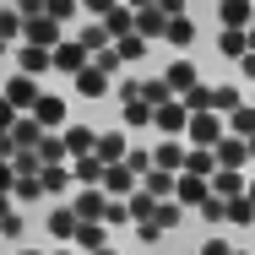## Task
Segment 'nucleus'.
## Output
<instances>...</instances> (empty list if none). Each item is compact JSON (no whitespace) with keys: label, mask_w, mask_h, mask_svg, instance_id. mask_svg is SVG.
<instances>
[{"label":"nucleus","mask_w":255,"mask_h":255,"mask_svg":"<svg viewBox=\"0 0 255 255\" xmlns=\"http://www.w3.org/2000/svg\"><path fill=\"white\" fill-rule=\"evenodd\" d=\"M223 136H228V114H217V109H196L190 125H185V141L190 147H217Z\"/></svg>","instance_id":"f257e3e1"},{"label":"nucleus","mask_w":255,"mask_h":255,"mask_svg":"<svg viewBox=\"0 0 255 255\" xmlns=\"http://www.w3.org/2000/svg\"><path fill=\"white\" fill-rule=\"evenodd\" d=\"M60 38H65V22H60V16H49V11L27 16V27H22V44H44V49H54Z\"/></svg>","instance_id":"f03ea898"},{"label":"nucleus","mask_w":255,"mask_h":255,"mask_svg":"<svg viewBox=\"0 0 255 255\" xmlns=\"http://www.w3.org/2000/svg\"><path fill=\"white\" fill-rule=\"evenodd\" d=\"M114 82H120V76H109L98 60H93V65H82V71L71 76V87H76L82 98H109V93H114Z\"/></svg>","instance_id":"7ed1b4c3"},{"label":"nucleus","mask_w":255,"mask_h":255,"mask_svg":"<svg viewBox=\"0 0 255 255\" xmlns=\"http://www.w3.org/2000/svg\"><path fill=\"white\" fill-rule=\"evenodd\" d=\"M71 206H76V217H87V223H103V217H109V190H103V185H76Z\"/></svg>","instance_id":"20e7f679"},{"label":"nucleus","mask_w":255,"mask_h":255,"mask_svg":"<svg viewBox=\"0 0 255 255\" xmlns=\"http://www.w3.org/2000/svg\"><path fill=\"white\" fill-rule=\"evenodd\" d=\"M82 65H93V49H87L82 38H60V44H54V71H65V76H76Z\"/></svg>","instance_id":"39448f33"},{"label":"nucleus","mask_w":255,"mask_h":255,"mask_svg":"<svg viewBox=\"0 0 255 255\" xmlns=\"http://www.w3.org/2000/svg\"><path fill=\"white\" fill-rule=\"evenodd\" d=\"M0 93H5L11 103H16L22 114H33V103H38V93H44V87H38V76H27V71H16V76H11V82H5Z\"/></svg>","instance_id":"423d86ee"},{"label":"nucleus","mask_w":255,"mask_h":255,"mask_svg":"<svg viewBox=\"0 0 255 255\" xmlns=\"http://www.w3.org/2000/svg\"><path fill=\"white\" fill-rule=\"evenodd\" d=\"M185 125H190V109H185V98H168V103H157V120H152V130H163V136H185Z\"/></svg>","instance_id":"0eeeda50"},{"label":"nucleus","mask_w":255,"mask_h":255,"mask_svg":"<svg viewBox=\"0 0 255 255\" xmlns=\"http://www.w3.org/2000/svg\"><path fill=\"white\" fill-rule=\"evenodd\" d=\"M185 136H157V147H152V168H168V174H179L185 168Z\"/></svg>","instance_id":"6e6552de"},{"label":"nucleus","mask_w":255,"mask_h":255,"mask_svg":"<svg viewBox=\"0 0 255 255\" xmlns=\"http://www.w3.org/2000/svg\"><path fill=\"white\" fill-rule=\"evenodd\" d=\"M103 190H109V196H130V190H141V174L120 157V163H109V168H103Z\"/></svg>","instance_id":"1a4fd4ad"},{"label":"nucleus","mask_w":255,"mask_h":255,"mask_svg":"<svg viewBox=\"0 0 255 255\" xmlns=\"http://www.w3.org/2000/svg\"><path fill=\"white\" fill-rule=\"evenodd\" d=\"M16 71H27V76H44V71H54V49H44V44H16Z\"/></svg>","instance_id":"9d476101"},{"label":"nucleus","mask_w":255,"mask_h":255,"mask_svg":"<svg viewBox=\"0 0 255 255\" xmlns=\"http://www.w3.org/2000/svg\"><path fill=\"white\" fill-rule=\"evenodd\" d=\"M33 120H38L44 130H65V98H60V93H38V103H33Z\"/></svg>","instance_id":"9b49d317"},{"label":"nucleus","mask_w":255,"mask_h":255,"mask_svg":"<svg viewBox=\"0 0 255 255\" xmlns=\"http://www.w3.org/2000/svg\"><path fill=\"white\" fill-rule=\"evenodd\" d=\"M136 33L152 38V44H163V33H168V11H163V5H136Z\"/></svg>","instance_id":"f8f14e48"},{"label":"nucleus","mask_w":255,"mask_h":255,"mask_svg":"<svg viewBox=\"0 0 255 255\" xmlns=\"http://www.w3.org/2000/svg\"><path fill=\"white\" fill-rule=\"evenodd\" d=\"M212 152H217V168H245L250 163V141L245 136H223Z\"/></svg>","instance_id":"ddd939ff"},{"label":"nucleus","mask_w":255,"mask_h":255,"mask_svg":"<svg viewBox=\"0 0 255 255\" xmlns=\"http://www.w3.org/2000/svg\"><path fill=\"white\" fill-rule=\"evenodd\" d=\"M163 82H168V87H174V98H185V93H190V87H201V71H196V65H190V60H174V65H168V71H163Z\"/></svg>","instance_id":"4468645a"},{"label":"nucleus","mask_w":255,"mask_h":255,"mask_svg":"<svg viewBox=\"0 0 255 255\" xmlns=\"http://www.w3.org/2000/svg\"><path fill=\"white\" fill-rule=\"evenodd\" d=\"M44 228H49V234L60 239V245H71V239H76V228H82V217H76V206H54Z\"/></svg>","instance_id":"2eb2a0df"},{"label":"nucleus","mask_w":255,"mask_h":255,"mask_svg":"<svg viewBox=\"0 0 255 255\" xmlns=\"http://www.w3.org/2000/svg\"><path fill=\"white\" fill-rule=\"evenodd\" d=\"M98 22L114 33V38H125V33H136V5H130V0H114V11L98 16Z\"/></svg>","instance_id":"dca6fc26"},{"label":"nucleus","mask_w":255,"mask_h":255,"mask_svg":"<svg viewBox=\"0 0 255 255\" xmlns=\"http://www.w3.org/2000/svg\"><path fill=\"white\" fill-rule=\"evenodd\" d=\"M217 54L239 65V60L250 54V38H245V27H223V33H217Z\"/></svg>","instance_id":"f3484780"},{"label":"nucleus","mask_w":255,"mask_h":255,"mask_svg":"<svg viewBox=\"0 0 255 255\" xmlns=\"http://www.w3.org/2000/svg\"><path fill=\"white\" fill-rule=\"evenodd\" d=\"M71 245H76L82 255L103 250V245H109V223H87V217H82V228H76V239H71Z\"/></svg>","instance_id":"a211bd4d"},{"label":"nucleus","mask_w":255,"mask_h":255,"mask_svg":"<svg viewBox=\"0 0 255 255\" xmlns=\"http://www.w3.org/2000/svg\"><path fill=\"white\" fill-rule=\"evenodd\" d=\"M103 163L98 152H82V157H71V174H76V185H103Z\"/></svg>","instance_id":"6ab92c4d"},{"label":"nucleus","mask_w":255,"mask_h":255,"mask_svg":"<svg viewBox=\"0 0 255 255\" xmlns=\"http://www.w3.org/2000/svg\"><path fill=\"white\" fill-rule=\"evenodd\" d=\"M174 196L185 206H201L206 196H212V179H206V174H179V190H174Z\"/></svg>","instance_id":"aec40b11"},{"label":"nucleus","mask_w":255,"mask_h":255,"mask_svg":"<svg viewBox=\"0 0 255 255\" xmlns=\"http://www.w3.org/2000/svg\"><path fill=\"white\" fill-rule=\"evenodd\" d=\"M217 16H223V27H250L255 22V0H223Z\"/></svg>","instance_id":"412c9836"},{"label":"nucleus","mask_w":255,"mask_h":255,"mask_svg":"<svg viewBox=\"0 0 255 255\" xmlns=\"http://www.w3.org/2000/svg\"><path fill=\"white\" fill-rule=\"evenodd\" d=\"M71 185H76L71 163H44V196H65Z\"/></svg>","instance_id":"4be33fe9"},{"label":"nucleus","mask_w":255,"mask_h":255,"mask_svg":"<svg viewBox=\"0 0 255 255\" xmlns=\"http://www.w3.org/2000/svg\"><path fill=\"white\" fill-rule=\"evenodd\" d=\"M163 44H174V49H190V44H196V22H190V11H185V16H168Z\"/></svg>","instance_id":"5701e85b"},{"label":"nucleus","mask_w":255,"mask_h":255,"mask_svg":"<svg viewBox=\"0 0 255 255\" xmlns=\"http://www.w3.org/2000/svg\"><path fill=\"white\" fill-rule=\"evenodd\" d=\"M38 157H44V163H71L65 130H44V136H38Z\"/></svg>","instance_id":"b1692460"},{"label":"nucleus","mask_w":255,"mask_h":255,"mask_svg":"<svg viewBox=\"0 0 255 255\" xmlns=\"http://www.w3.org/2000/svg\"><path fill=\"white\" fill-rule=\"evenodd\" d=\"M141 185L152 190L157 201H168V196L179 190V174H168V168H147V174H141Z\"/></svg>","instance_id":"393cba45"},{"label":"nucleus","mask_w":255,"mask_h":255,"mask_svg":"<svg viewBox=\"0 0 255 255\" xmlns=\"http://www.w3.org/2000/svg\"><path fill=\"white\" fill-rule=\"evenodd\" d=\"M114 49H120V60L130 65V60H147L157 44H152V38H141V33H125V38H114Z\"/></svg>","instance_id":"a878e982"},{"label":"nucleus","mask_w":255,"mask_h":255,"mask_svg":"<svg viewBox=\"0 0 255 255\" xmlns=\"http://www.w3.org/2000/svg\"><path fill=\"white\" fill-rule=\"evenodd\" d=\"M179 174H206V179H212V174H217V152H212V147H190Z\"/></svg>","instance_id":"bb28decb"},{"label":"nucleus","mask_w":255,"mask_h":255,"mask_svg":"<svg viewBox=\"0 0 255 255\" xmlns=\"http://www.w3.org/2000/svg\"><path fill=\"white\" fill-rule=\"evenodd\" d=\"M65 147H71V157L93 152V147H98V130H93V125H65Z\"/></svg>","instance_id":"cd10ccee"},{"label":"nucleus","mask_w":255,"mask_h":255,"mask_svg":"<svg viewBox=\"0 0 255 255\" xmlns=\"http://www.w3.org/2000/svg\"><path fill=\"white\" fill-rule=\"evenodd\" d=\"M120 109H125V125H130V130H152L157 109H152L147 98H136V103H120Z\"/></svg>","instance_id":"c85d7f7f"},{"label":"nucleus","mask_w":255,"mask_h":255,"mask_svg":"<svg viewBox=\"0 0 255 255\" xmlns=\"http://www.w3.org/2000/svg\"><path fill=\"white\" fill-rule=\"evenodd\" d=\"M245 185H250L245 168H217V174H212V190H217V196H239Z\"/></svg>","instance_id":"c756f323"},{"label":"nucleus","mask_w":255,"mask_h":255,"mask_svg":"<svg viewBox=\"0 0 255 255\" xmlns=\"http://www.w3.org/2000/svg\"><path fill=\"white\" fill-rule=\"evenodd\" d=\"M22 27H27V16L16 5H0V38L5 44H22Z\"/></svg>","instance_id":"7c9ffc66"},{"label":"nucleus","mask_w":255,"mask_h":255,"mask_svg":"<svg viewBox=\"0 0 255 255\" xmlns=\"http://www.w3.org/2000/svg\"><path fill=\"white\" fill-rule=\"evenodd\" d=\"M228 136H255V103H239L228 114Z\"/></svg>","instance_id":"2f4dec72"},{"label":"nucleus","mask_w":255,"mask_h":255,"mask_svg":"<svg viewBox=\"0 0 255 255\" xmlns=\"http://www.w3.org/2000/svg\"><path fill=\"white\" fill-rule=\"evenodd\" d=\"M93 152H98L103 163H120L130 147H125V136H120V130H109V136H98V147H93Z\"/></svg>","instance_id":"473e14b6"},{"label":"nucleus","mask_w":255,"mask_h":255,"mask_svg":"<svg viewBox=\"0 0 255 255\" xmlns=\"http://www.w3.org/2000/svg\"><path fill=\"white\" fill-rule=\"evenodd\" d=\"M11 136H16V147H38V136H44V125H38L33 114H22V120L11 125Z\"/></svg>","instance_id":"72a5a7b5"},{"label":"nucleus","mask_w":255,"mask_h":255,"mask_svg":"<svg viewBox=\"0 0 255 255\" xmlns=\"http://www.w3.org/2000/svg\"><path fill=\"white\" fill-rule=\"evenodd\" d=\"M11 196H16V206H33L38 196H44V174H27V179H16V190H11Z\"/></svg>","instance_id":"f704fd0d"},{"label":"nucleus","mask_w":255,"mask_h":255,"mask_svg":"<svg viewBox=\"0 0 255 255\" xmlns=\"http://www.w3.org/2000/svg\"><path fill=\"white\" fill-rule=\"evenodd\" d=\"M76 38H82V44H87V49H93V54H98V49H109V44H114V33H109L103 22H87V27H82Z\"/></svg>","instance_id":"c9c22d12"},{"label":"nucleus","mask_w":255,"mask_h":255,"mask_svg":"<svg viewBox=\"0 0 255 255\" xmlns=\"http://www.w3.org/2000/svg\"><path fill=\"white\" fill-rule=\"evenodd\" d=\"M239 103H245V93H239V87H212V103H206V109H217V114H234Z\"/></svg>","instance_id":"e433bc0d"},{"label":"nucleus","mask_w":255,"mask_h":255,"mask_svg":"<svg viewBox=\"0 0 255 255\" xmlns=\"http://www.w3.org/2000/svg\"><path fill=\"white\" fill-rule=\"evenodd\" d=\"M196 212H201L206 223H228V196H217V190H212V196H206Z\"/></svg>","instance_id":"4c0bfd02"},{"label":"nucleus","mask_w":255,"mask_h":255,"mask_svg":"<svg viewBox=\"0 0 255 255\" xmlns=\"http://www.w3.org/2000/svg\"><path fill=\"white\" fill-rule=\"evenodd\" d=\"M228 223H245V228L255 223V201L250 196H228Z\"/></svg>","instance_id":"58836bf2"},{"label":"nucleus","mask_w":255,"mask_h":255,"mask_svg":"<svg viewBox=\"0 0 255 255\" xmlns=\"http://www.w3.org/2000/svg\"><path fill=\"white\" fill-rule=\"evenodd\" d=\"M141 98H147V103L157 109V103H168V98H174V87H168V82L157 76V82H141Z\"/></svg>","instance_id":"ea45409f"},{"label":"nucleus","mask_w":255,"mask_h":255,"mask_svg":"<svg viewBox=\"0 0 255 255\" xmlns=\"http://www.w3.org/2000/svg\"><path fill=\"white\" fill-rule=\"evenodd\" d=\"M22 234H27V217L22 212H5L0 217V239H22Z\"/></svg>","instance_id":"a19ab883"},{"label":"nucleus","mask_w":255,"mask_h":255,"mask_svg":"<svg viewBox=\"0 0 255 255\" xmlns=\"http://www.w3.org/2000/svg\"><path fill=\"white\" fill-rule=\"evenodd\" d=\"M114 98H120V103H136V98H141V82H136V76H120V82H114Z\"/></svg>","instance_id":"79ce46f5"},{"label":"nucleus","mask_w":255,"mask_h":255,"mask_svg":"<svg viewBox=\"0 0 255 255\" xmlns=\"http://www.w3.org/2000/svg\"><path fill=\"white\" fill-rule=\"evenodd\" d=\"M163 234H168V228H163L157 217H147V223H136V239H141V245H157Z\"/></svg>","instance_id":"37998d69"},{"label":"nucleus","mask_w":255,"mask_h":255,"mask_svg":"<svg viewBox=\"0 0 255 255\" xmlns=\"http://www.w3.org/2000/svg\"><path fill=\"white\" fill-rule=\"evenodd\" d=\"M93 60H98L103 71H109V76H120V65H125V60H120V49H114V44H109V49H98V54H93Z\"/></svg>","instance_id":"c03bdc74"},{"label":"nucleus","mask_w":255,"mask_h":255,"mask_svg":"<svg viewBox=\"0 0 255 255\" xmlns=\"http://www.w3.org/2000/svg\"><path fill=\"white\" fill-rule=\"evenodd\" d=\"M16 120H22V109H16V103L5 98V93H0V130H11Z\"/></svg>","instance_id":"a18cd8bd"},{"label":"nucleus","mask_w":255,"mask_h":255,"mask_svg":"<svg viewBox=\"0 0 255 255\" xmlns=\"http://www.w3.org/2000/svg\"><path fill=\"white\" fill-rule=\"evenodd\" d=\"M82 11V0H49V16H60V22H71Z\"/></svg>","instance_id":"49530a36"},{"label":"nucleus","mask_w":255,"mask_h":255,"mask_svg":"<svg viewBox=\"0 0 255 255\" xmlns=\"http://www.w3.org/2000/svg\"><path fill=\"white\" fill-rule=\"evenodd\" d=\"M125 163H130L136 174H147V168H152V152H136V147H130V152H125Z\"/></svg>","instance_id":"de8ad7c7"},{"label":"nucleus","mask_w":255,"mask_h":255,"mask_svg":"<svg viewBox=\"0 0 255 255\" xmlns=\"http://www.w3.org/2000/svg\"><path fill=\"white\" fill-rule=\"evenodd\" d=\"M0 190H16V168H11V157H0Z\"/></svg>","instance_id":"09e8293b"},{"label":"nucleus","mask_w":255,"mask_h":255,"mask_svg":"<svg viewBox=\"0 0 255 255\" xmlns=\"http://www.w3.org/2000/svg\"><path fill=\"white\" fill-rule=\"evenodd\" d=\"M201 255H234V245H228V239H206Z\"/></svg>","instance_id":"8fccbe9b"},{"label":"nucleus","mask_w":255,"mask_h":255,"mask_svg":"<svg viewBox=\"0 0 255 255\" xmlns=\"http://www.w3.org/2000/svg\"><path fill=\"white\" fill-rule=\"evenodd\" d=\"M16 11L22 16H38V11H49V0H16Z\"/></svg>","instance_id":"3c124183"},{"label":"nucleus","mask_w":255,"mask_h":255,"mask_svg":"<svg viewBox=\"0 0 255 255\" xmlns=\"http://www.w3.org/2000/svg\"><path fill=\"white\" fill-rule=\"evenodd\" d=\"M82 11H93V16H109V11H114V0H82Z\"/></svg>","instance_id":"603ef678"},{"label":"nucleus","mask_w":255,"mask_h":255,"mask_svg":"<svg viewBox=\"0 0 255 255\" xmlns=\"http://www.w3.org/2000/svg\"><path fill=\"white\" fill-rule=\"evenodd\" d=\"M157 5H163L168 16H185V11H190V0H157Z\"/></svg>","instance_id":"864d4df0"},{"label":"nucleus","mask_w":255,"mask_h":255,"mask_svg":"<svg viewBox=\"0 0 255 255\" xmlns=\"http://www.w3.org/2000/svg\"><path fill=\"white\" fill-rule=\"evenodd\" d=\"M239 71H245V82H255V49L245 54V60H239Z\"/></svg>","instance_id":"5fc2aeb1"},{"label":"nucleus","mask_w":255,"mask_h":255,"mask_svg":"<svg viewBox=\"0 0 255 255\" xmlns=\"http://www.w3.org/2000/svg\"><path fill=\"white\" fill-rule=\"evenodd\" d=\"M5 212H16V196H11V190H0V217H5Z\"/></svg>","instance_id":"6e6d98bb"},{"label":"nucleus","mask_w":255,"mask_h":255,"mask_svg":"<svg viewBox=\"0 0 255 255\" xmlns=\"http://www.w3.org/2000/svg\"><path fill=\"white\" fill-rule=\"evenodd\" d=\"M245 38H250V49H255V22H250V27H245Z\"/></svg>","instance_id":"4d7b16f0"},{"label":"nucleus","mask_w":255,"mask_h":255,"mask_svg":"<svg viewBox=\"0 0 255 255\" xmlns=\"http://www.w3.org/2000/svg\"><path fill=\"white\" fill-rule=\"evenodd\" d=\"M93 255H120V250H114V245H103V250H93Z\"/></svg>","instance_id":"13d9d810"},{"label":"nucleus","mask_w":255,"mask_h":255,"mask_svg":"<svg viewBox=\"0 0 255 255\" xmlns=\"http://www.w3.org/2000/svg\"><path fill=\"white\" fill-rule=\"evenodd\" d=\"M11 49H16V44H5V38H0V54H11Z\"/></svg>","instance_id":"bf43d9fd"},{"label":"nucleus","mask_w":255,"mask_h":255,"mask_svg":"<svg viewBox=\"0 0 255 255\" xmlns=\"http://www.w3.org/2000/svg\"><path fill=\"white\" fill-rule=\"evenodd\" d=\"M245 196H250V201H255V179H250V185H245Z\"/></svg>","instance_id":"052dcab7"},{"label":"nucleus","mask_w":255,"mask_h":255,"mask_svg":"<svg viewBox=\"0 0 255 255\" xmlns=\"http://www.w3.org/2000/svg\"><path fill=\"white\" fill-rule=\"evenodd\" d=\"M245 141H250V163H255V136H245Z\"/></svg>","instance_id":"680f3d73"},{"label":"nucleus","mask_w":255,"mask_h":255,"mask_svg":"<svg viewBox=\"0 0 255 255\" xmlns=\"http://www.w3.org/2000/svg\"><path fill=\"white\" fill-rule=\"evenodd\" d=\"M130 5H157V0H130Z\"/></svg>","instance_id":"e2e57ef3"},{"label":"nucleus","mask_w":255,"mask_h":255,"mask_svg":"<svg viewBox=\"0 0 255 255\" xmlns=\"http://www.w3.org/2000/svg\"><path fill=\"white\" fill-rule=\"evenodd\" d=\"M22 255H44V250H22Z\"/></svg>","instance_id":"0e129e2a"},{"label":"nucleus","mask_w":255,"mask_h":255,"mask_svg":"<svg viewBox=\"0 0 255 255\" xmlns=\"http://www.w3.org/2000/svg\"><path fill=\"white\" fill-rule=\"evenodd\" d=\"M234 255H250V250H234Z\"/></svg>","instance_id":"69168bd1"},{"label":"nucleus","mask_w":255,"mask_h":255,"mask_svg":"<svg viewBox=\"0 0 255 255\" xmlns=\"http://www.w3.org/2000/svg\"><path fill=\"white\" fill-rule=\"evenodd\" d=\"M250 103H255V98H250Z\"/></svg>","instance_id":"338daca9"}]
</instances>
